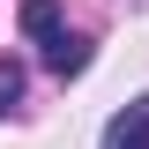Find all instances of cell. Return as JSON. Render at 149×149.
<instances>
[{"label":"cell","instance_id":"1","mask_svg":"<svg viewBox=\"0 0 149 149\" xmlns=\"http://www.w3.org/2000/svg\"><path fill=\"white\" fill-rule=\"evenodd\" d=\"M22 37L37 45V60H45V67H52L60 82L90 67V45H82V37H74L67 22H60V0H22Z\"/></svg>","mask_w":149,"mask_h":149},{"label":"cell","instance_id":"2","mask_svg":"<svg viewBox=\"0 0 149 149\" xmlns=\"http://www.w3.org/2000/svg\"><path fill=\"white\" fill-rule=\"evenodd\" d=\"M104 149H149V97H134L127 112H112V127H104Z\"/></svg>","mask_w":149,"mask_h":149},{"label":"cell","instance_id":"3","mask_svg":"<svg viewBox=\"0 0 149 149\" xmlns=\"http://www.w3.org/2000/svg\"><path fill=\"white\" fill-rule=\"evenodd\" d=\"M15 97H22V60H8V52H0V119L15 112Z\"/></svg>","mask_w":149,"mask_h":149}]
</instances>
